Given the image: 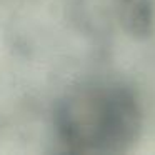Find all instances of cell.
Listing matches in <instances>:
<instances>
[{
	"instance_id": "6da1fadb",
	"label": "cell",
	"mask_w": 155,
	"mask_h": 155,
	"mask_svg": "<svg viewBox=\"0 0 155 155\" xmlns=\"http://www.w3.org/2000/svg\"><path fill=\"white\" fill-rule=\"evenodd\" d=\"M140 128L134 94L114 82H90L67 92L55 110V130L72 152L100 153L127 147Z\"/></svg>"
},
{
	"instance_id": "7a4b0ae2",
	"label": "cell",
	"mask_w": 155,
	"mask_h": 155,
	"mask_svg": "<svg viewBox=\"0 0 155 155\" xmlns=\"http://www.w3.org/2000/svg\"><path fill=\"white\" fill-rule=\"evenodd\" d=\"M122 12L132 30H143V24L148 22V7L145 0H122Z\"/></svg>"
}]
</instances>
